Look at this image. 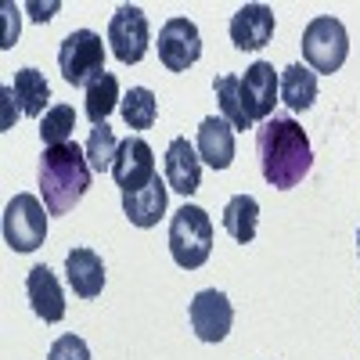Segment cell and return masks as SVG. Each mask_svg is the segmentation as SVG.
<instances>
[{
  "mask_svg": "<svg viewBox=\"0 0 360 360\" xmlns=\"http://www.w3.org/2000/svg\"><path fill=\"white\" fill-rule=\"evenodd\" d=\"M188 317H191V328L202 342H220V339H227L231 324H234V307L224 292L205 288L191 299Z\"/></svg>",
  "mask_w": 360,
  "mask_h": 360,
  "instance_id": "10",
  "label": "cell"
},
{
  "mask_svg": "<svg viewBox=\"0 0 360 360\" xmlns=\"http://www.w3.org/2000/svg\"><path fill=\"white\" fill-rule=\"evenodd\" d=\"M202 58V37L198 25L188 18H169L159 29V62L169 72H188Z\"/></svg>",
  "mask_w": 360,
  "mask_h": 360,
  "instance_id": "9",
  "label": "cell"
},
{
  "mask_svg": "<svg viewBox=\"0 0 360 360\" xmlns=\"http://www.w3.org/2000/svg\"><path fill=\"white\" fill-rule=\"evenodd\" d=\"M25 295H29V307L44 324H54L65 317V292L58 285L54 270L51 266H33L25 274Z\"/></svg>",
  "mask_w": 360,
  "mask_h": 360,
  "instance_id": "14",
  "label": "cell"
},
{
  "mask_svg": "<svg viewBox=\"0 0 360 360\" xmlns=\"http://www.w3.org/2000/svg\"><path fill=\"white\" fill-rule=\"evenodd\" d=\"M72 130H76V112H72V105H54V108L44 112V119H40V141H44L47 148L69 144V141H72Z\"/></svg>",
  "mask_w": 360,
  "mask_h": 360,
  "instance_id": "25",
  "label": "cell"
},
{
  "mask_svg": "<svg viewBox=\"0 0 360 360\" xmlns=\"http://www.w3.org/2000/svg\"><path fill=\"white\" fill-rule=\"evenodd\" d=\"M213 90H217V101H220V112L231 123V130H249L252 119L245 112V101H242V79L238 76H217L213 79Z\"/></svg>",
  "mask_w": 360,
  "mask_h": 360,
  "instance_id": "21",
  "label": "cell"
},
{
  "mask_svg": "<svg viewBox=\"0 0 360 360\" xmlns=\"http://www.w3.org/2000/svg\"><path fill=\"white\" fill-rule=\"evenodd\" d=\"M115 105H123V98H119V79L112 72H101L98 79H90L83 86V112H86V119L94 127L105 123Z\"/></svg>",
  "mask_w": 360,
  "mask_h": 360,
  "instance_id": "18",
  "label": "cell"
},
{
  "mask_svg": "<svg viewBox=\"0 0 360 360\" xmlns=\"http://www.w3.org/2000/svg\"><path fill=\"white\" fill-rule=\"evenodd\" d=\"M281 101L292 112H307L317 101V72L310 65H288L281 72Z\"/></svg>",
  "mask_w": 360,
  "mask_h": 360,
  "instance_id": "20",
  "label": "cell"
},
{
  "mask_svg": "<svg viewBox=\"0 0 360 360\" xmlns=\"http://www.w3.org/2000/svg\"><path fill=\"white\" fill-rule=\"evenodd\" d=\"M29 8H33V11H37V15H33L37 22H47V18H51L47 11H54V4H47V8H40V4H29Z\"/></svg>",
  "mask_w": 360,
  "mask_h": 360,
  "instance_id": "28",
  "label": "cell"
},
{
  "mask_svg": "<svg viewBox=\"0 0 360 360\" xmlns=\"http://www.w3.org/2000/svg\"><path fill=\"white\" fill-rule=\"evenodd\" d=\"M356 252H360V231H356Z\"/></svg>",
  "mask_w": 360,
  "mask_h": 360,
  "instance_id": "29",
  "label": "cell"
},
{
  "mask_svg": "<svg viewBox=\"0 0 360 360\" xmlns=\"http://www.w3.org/2000/svg\"><path fill=\"white\" fill-rule=\"evenodd\" d=\"M112 176H115V184L123 188V195L148 188V184H152V180L159 176L152 144H148L144 137H127V141H119V155H115V162H112Z\"/></svg>",
  "mask_w": 360,
  "mask_h": 360,
  "instance_id": "8",
  "label": "cell"
},
{
  "mask_svg": "<svg viewBox=\"0 0 360 360\" xmlns=\"http://www.w3.org/2000/svg\"><path fill=\"white\" fill-rule=\"evenodd\" d=\"M198 159L205 166H213V169H227L234 162V130L231 123L220 115H205L202 119V127H198Z\"/></svg>",
  "mask_w": 360,
  "mask_h": 360,
  "instance_id": "15",
  "label": "cell"
},
{
  "mask_svg": "<svg viewBox=\"0 0 360 360\" xmlns=\"http://www.w3.org/2000/svg\"><path fill=\"white\" fill-rule=\"evenodd\" d=\"M119 112H123L130 130H152L155 115H159V101H155V94L148 86H130V94L123 98Z\"/></svg>",
  "mask_w": 360,
  "mask_h": 360,
  "instance_id": "23",
  "label": "cell"
},
{
  "mask_svg": "<svg viewBox=\"0 0 360 360\" xmlns=\"http://www.w3.org/2000/svg\"><path fill=\"white\" fill-rule=\"evenodd\" d=\"M58 69H62L69 86H86L105 72V44L90 29H76L65 37L62 51H58Z\"/></svg>",
  "mask_w": 360,
  "mask_h": 360,
  "instance_id": "5",
  "label": "cell"
},
{
  "mask_svg": "<svg viewBox=\"0 0 360 360\" xmlns=\"http://www.w3.org/2000/svg\"><path fill=\"white\" fill-rule=\"evenodd\" d=\"M108 44L112 54L123 65H137L141 58L148 54V44H152V33H148V18L137 4H123L112 22H108Z\"/></svg>",
  "mask_w": 360,
  "mask_h": 360,
  "instance_id": "7",
  "label": "cell"
},
{
  "mask_svg": "<svg viewBox=\"0 0 360 360\" xmlns=\"http://www.w3.org/2000/svg\"><path fill=\"white\" fill-rule=\"evenodd\" d=\"M11 90H15V101L22 105L25 115H44V105L51 101V86H47L44 72H37V69H18Z\"/></svg>",
  "mask_w": 360,
  "mask_h": 360,
  "instance_id": "22",
  "label": "cell"
},
{
  "mask_svg": "<svg viewBox=\"0 0 360 360\" xmlns=\"http://www.w3.org/2000/svg\"><path fill=\"white\" fill-rule=\"evenodd\" d=\"M4 15H8V37H4V47H11L15 37H18V8H15V4H4Z\"/></svg>",
  "mask_w": 360,
  "mask_h": 360,
  "instance_id": "27",
  "label": "cell"
},
{
  "mask_svg": "<svg viewBox=\"0 0 360 360\" xmlns=\"http://www.w3.org/2000/svg\"><path fill=\"white\" fill-rule=\"evenodd\" d=\"M256 220H259V202L252 195H234L224 205V231L238 245H249L256 238Z\"/></svg>",
  "mask_w": 360,
  "mask_h": 360,
  "instance_id": "19",
  "label": "cell"
},
{
  "mask_svg": "<svg viewBox=\"0 0 360 360\" xmlns=\"http://www.w3.org/2000/svg\"><path fill=\"white\" fill-rule=\"evenodd\" d=\"M83 152H86V162H90V169H94V173H112V162L119 155V141H115L112 127L101 123V127L90 130Z\"/></svg>",
  "mask_w": 360,
  "mask_h": 360,
  "instance_id": "24",
  "label": "cell"
},
{
  "mask_svg": "<svg viewBox=\"0 0 360 360\" xmlns=\"http://www.w3.org/2000/svg\"><path fill=\"white\" fill-rule=\"evenodd\" d=\"M166 195H169V184L166 176H155L148 188L141 191H130L123 195V213L134 227H155L166 213Z\"/></svg>",
  "mask_w": 360,
  "mask_h": 360,
  "instance_id": "17",
  "label": "cell"
},
{
  "mask_svg": "<svg viewBox=\"0 0 360 360\" xmlns=\"http://www.w3.org/2000/svg\"><path fill=\"white\" fill-rule=\"evenodd\" d=\"M37 180H40V195H44L47 213L51 217H65L90 191L94 169H90L83 148L76 141H69V144L44 148L40 166H37Z\"/></svg>",
  "mask_w": 360,
  "mask_h": 360,
  "instance_id": "2",
  "label": "cell"
},
{
  "mask_svg": "<svg viewBox=\"0 0 360 360\" xmlns=\"http://www.w3.org/2000/svg\"><path fill=\"white\" fill-rule=\"evenodd\" d=\"M65 278H69V285H72V292L79 299H94L105 288V263H101V256L94 249L79 245V249H72L65 256Z\"/></svg>",
  "mask_w": 360,
  "mask_h": 360,
  "instance_id": "16",
  "label": "cell"
},
{
  "mask_svg": "<svg viewBox=\"0 0 360 360\" xmlns=\"http://www.w3.org/2000/svg\"><path fill=\"white\" fill-rule=\"evenodd\" d=\"M47 360H90V349H86V342L79 335H62L51 346Z\"/></svg>",
  "mask_w": 360,
  "mask_h": 360,
  "instance_id": "26",
  "label": "cell"
},
{
  "mask_svg": "<svg viewBox=\"0 0 360 360\" xmlns=\"http://www.w3.org/2000/svg\"><path fill=\"white\" fill-rule=\"evenodd\" d=\"M198 180H202V159H198V148L188 137H173L166 148V184L176 195H195L198 191Z\"/></svg>",
  "mask_w": 360,
  "mask_h": 360,
  "instance_id": "13",
  "label": "cell"
},
{
  "mask_svg": "<svg viewBox=\"0 0 360 360\" xmlns=\"http://www.w3.org/2000/svg\"><path fill=\"white\" fill-rule=\"evenodd\" d=\"M47 238V209L37 195H15L4 209V242L15 252H33Z\"/></svg>",
  "mask_w": 360,
  "mask_h": 360,
  "instance_id": "6",
  "label": "cell"
},
{
  "mask_svg": "<svg viewBox=\"0 0 360 360\" xmlns=\"http://www.w3.org/2000/svg\"><path fill=\"white\" fill-rule=\"evenodd\" d=\"M278 90H281V79L274 72V65L270 62H252L242 76V101H245V112L249 119L256 123V119H270V112H274L278 105Z\"/></svg>",
  "mask_w": 360,
  "mask_h": 360,
  "instance_id": "11",
  "label": "cell"
},
{
  "mask_svg": "<svg viewBox=\"0 0 360 360\" xmlns=\"http://www.w3.org/2000/svg\"><path fill=\"white\" fill-rule=\"evenodd\" d=\"M303 58L314 72H324L332 76L342 69L346 54H349V37H346V25L332 15H321L314 18L307 29H303Z\"/></svg>",
  "mask_w": 360,
  "mask_h": 360,
  "instance_id": "4",
  "label": "cell"
},
{
  "mask_svg": "<svg viewBox=\"0 0 360 360\" xmlns=\"http://www.w3.org/2000/svg\"><path fill=\"white\" fill-rule=\"evenodd\" d=\"M227 33H231V44L238 51H259V47L270 44V37H274V11L266 4L238 8L231 25H227Z\"/></svg>",
  "mask_w": 360,
  "mask_h": 360,
  "instance_id": "12",
  "label": "cell"
},
{
  "mask_svg": "<svg viewBox=\"0 0 360 360\" xmlns=\"http://www.w3.org/2000/svg\"><path fill=\"white\" fill-rule=\"evenodd\" d=\"M169 252L176 266L198 270L213 252V220L198 205H180L169 220Z\"/></svg>",
  "mask_w": 360,
  "mask_h": 360,
  "instance_id": "3",
  "label": "cell"
},
{
  "mask_svg": "<svg viewBox=\"0 0 360 360\" xmlns=\"http://www.w3.org/2000/svg\"><path fill=\"white\" fill-rule=\"evenodd\" d=\"M256 152L263 180L278 191H288L303 180L314 166L310 137L292 115H274L256 130Z\"/></svg>",
  "mask_w": 360,
  "mask_h": 360,
  "instance_id": "1",
  "label": "cell"
}]
</instances>
